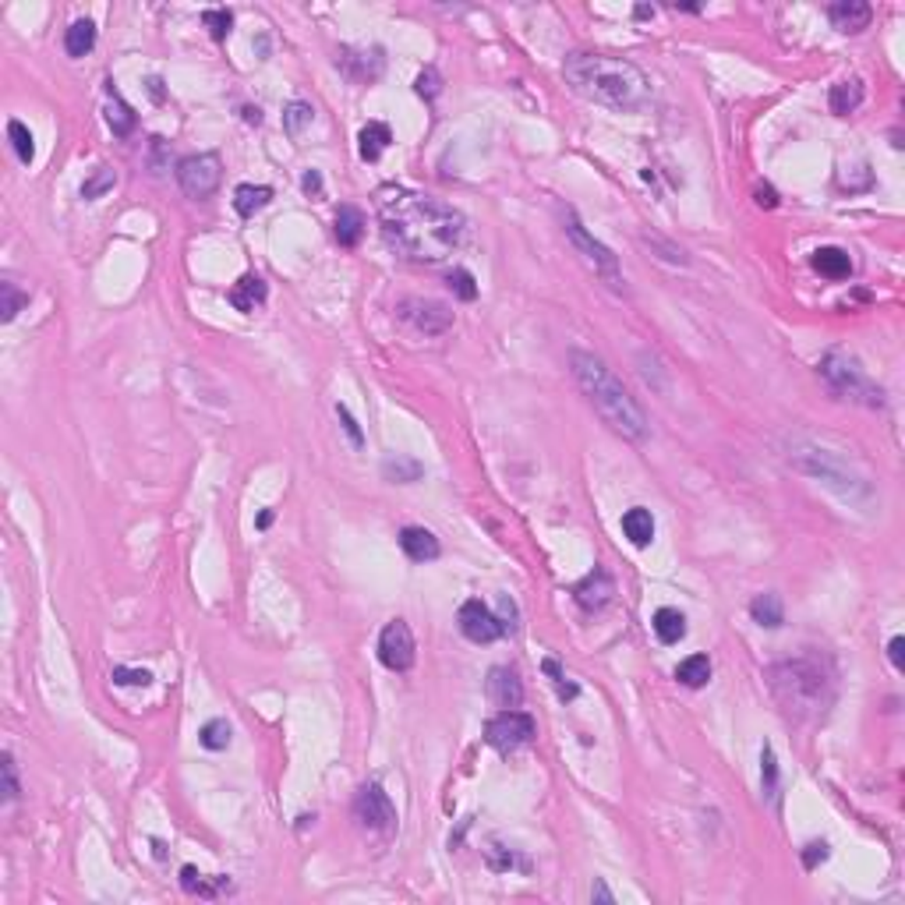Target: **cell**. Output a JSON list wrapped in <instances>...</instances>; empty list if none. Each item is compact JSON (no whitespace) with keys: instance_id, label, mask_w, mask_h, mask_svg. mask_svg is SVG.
Segmentation results:
<instances>
[{"instance_id":"obj_34","label":"cell","mask_w":905,"mask_h":905,"mask_svg":"<svg viewBox=\"0 0 905 905\" xmlns=\"http://www.w3.org/2000/svg\"><path fill=\"white\" fill-rule=\"evenodd\" d=\"M202 21H206V28H209L213 39H227V35H230V25H234V14H230L227 7H209V11H202Z\"/></svg>"},{"instance_id":"obj_13","label":"cell","mask_w":905,"mask_h":905,"mask_svg":"<svg viewBox=\"0 0 905 905\" xmlns=\"http://www.w3.org/2000/svg\"><path fill=\"white\" fill-rule=\"evenodd\" d=\"M336 67H343L354 82H375L382 74V50H339Z\"/></svg>"},{"instance_id":"obj_4","label":"cell","mask_w":905,"mask_h":905,"mask_svg":"<svg viewBox=\"0 0 905 905\" xmlns=\"http://www.w3.org/2000/svg\"><path fill=\"white\" fill-rule=\"evenodd\" d=\"M768 683L789 718L814 722L831 704V679L824 675V668L817 661H807V658L778 661L768 668Z\"/></svg>"},{"instance_id":"obj_5","label":"cell","mask_w":905,"mask_h":905,"mask_svg":"<svg viewBox=\"0 0 905 905\" xmlns=\"http://www.w3.org/2000/svg\"><path fill=\"white\" fill-rule=\"evenodd\" d=\"M563 227H566V238L577 245V252H584V259L595 266V273L602 277V280H608V287H622V273H619V259L605 248L602 241H595L588 230H584V223L577 220V213L573 209H566L563 213Z\"/></svg>"},{"instance_id":"obj_37","label":"cell","mask_w":905,"mask_h":905,"mask_svg":"<svg viewBox=\"0 0 905 905\" xmlns=\"http://www.w3.org/2000/svg\"><path fill=\"white\" fill-rule=\"evenodd\" d=\"M449 287H453V294H456L460 301H474V298H478V284H474V277H471L467 269H453V273H449Z\"/></svg>"},{"instance_id":"obj_19","label":"cell","mask_w":905,"mask_h":905,"mask_svg":"<svg viewBox=\"0 0 905 905\" xmlns=\"http://www.w3.org/2000/svg\"><path fill=\"white\" fill-rule=\"evenodd\" d=\"M814 269H817L821 277H828V280H849V277H853V259H849L846 248L828 245V248H817V252H814Z\"/></svg>"},{"instance_id":"obj_16","label":"cell","mask_w":905,"mask_h":905,"mask_svg":"<svg viewBox=\"0 0 905 905\" xmlns=\"http://www.w3.org/2000/svg\"><path fill=\"white\" fill-rule=\"evenodd\" d=\"M828 18H831V25H835L839 32H863V28L870 25L874 11H870V4H863V0H839V4L828 7Z\"/></svg>"},{"instance_id":"obj_33","label":"cell","mask_w":905,"mask_h":905,"mask_svg":"<svg viewBox=\"0 0 905 905\" xmlns=\"http://www.w3.org/2000/svg\"><path fill=\"white\" fill-rule=\"evenodd\" d=\"M7 135H11V145H14L18 160H21V163H32V156H35V145H32V131H28L21 121H11V124H7Z\"/></svg>"},{"instance_id":"obj_27","label":"cell","mask_w":905,"mask_h":905,"mask_svg":"<svg viewBox=\"0 0 905 905\" xmlns=\"http://www.w3.org/2000/svg\"><path fill=\"white\" fill-rule=\"evenodd\" d=\"M651 626H654V633H658L661 644H679V640L686 636V619H683L679 608H658Z\"/></svg>"},{"instance_id":"obj_8","label":"cell","mask_w":905,"mask_h":905,"mask_svg":"<svg viewBox=\"0 0 905 905\" xmlns=\"http://www.w3.org/2000/svg\"><path fill=\"white\" fill-rule=\"evenodd\" d=\"M485 739H488V746H495L499 753H513V750H520V746H527V743L534 739V718H531L527 711H517V707L499 711V714L485 725Z\"/></svg>"},{"instance_id":"obj_30","label":"cell","mask_w":905,"mask_h":905,"mask_svg":"<svg viewBox=\"0 0 905 905\" xmlns=\"http://www.w3.org/2000/svg\"><path fill=\"white\" fill-rule=\"evenodd\" d=\"M311 121H315L311 103H304V99L287 103V110H284V131H287L291 138H301L304 128H311Z\"/></svg>"},{"instance_id":"obj_29","label":"cell","mask_w":905,"mask_h":905,"mask_svg":"<svg viewBox=\"0 0 905 905\" xmlns=\"http://www.w3.org/2000/svg\"><path fill=\"white\" fill-rule=\"evenodd\" d=\"M675 679H679L683 686H690V690L704 686V683L711 679V661H707V654H690L686 661H679Z\"/></svg>"},{"instance_id":"obj_26","label":"cell","mask_w":905,"mask_h":905,"mask_svg":"<svg viewBox=\"0 0 905 905\" xmlns=\"http://www.w3.org/2000/svg\"><path fill=\"white\" fill-rule=\"evenodd\" d=\"M273 202V188H266V184H241L238 191H234V209L241 213V216H255L259 209H266Z\"/></svg>"},{"instance_id":"obj_25","label":"cell","mask_w":905,"mask_h":905,"mask_svg":"<svg viewBox=\"0 0 905 905\" xmlns=\"http://www.w3.org/2000/svg\"><path fill=\"white\" fill-rule=\"evenodd\" d=\"M106 124H110V131L113 135H121V138H128L131 131H135V110L121 99V92L113 89V82H110V106H106Z\"/></svg>"},{"instance_id":"obj_20","label":"cell","mask_w":905,"mask_h":905,"mask_svg":"<svg viewBox=\"0 0 905 905\" xmlns=\"http://www.w3.org/2000/svg\"><path fill=\"white\" fill-rule=\"evenodd\" d=\"M622 534H626L636 549L651 545V538H654V517H651V510H644V506L626 510V513H622Z\"/></svg>"},{"instance_id":"obj_51","label":"cell","mask_w":905,"mask_h":905,"mask_svg":"<svg viewBox=\"0 0 905 905\" xmlns=\"http://www.w3.org/2000/svg\"><path fill=\"white\" fill-rule=\"evenodd\" d=\"M269 524H273V513H269V510H266V513H262V517H259V527H269Z\"/></svg>"},{"instance_id":"obj_43","label":"cell","mask_w":905,"mask_h":905,"mask_svg":"<svg viewBox=\"0 0 905 905\" xmlns=\"http://www.w3.org/2000/svg\"><path fill=\"white\" fill-rule=\"evenodd\" d=\"M336 414H339V421H343V428H347V435H350V442L354 446H361L364 442V435H361V428H357V421L350 417V410L343 407V403H336Z\"/></svg>"},{"instance_id":"obj_14","label":"cell","mask_w":905,"mask_h":905,"mask_svg":"<svg viewBox=\"0 0 905 905\" xmlns=\"http://www.w3.org/2000/svg\"><path fill=\"white\" fill-rule=\"evenodd\" d=\"M488 697H492V704H495V707H503V711L520 707V700H524V686H520L517 672H513V668L495 665V668L488 672Z\"/></svg>"},{"instance_id":"obj_49","label":"cell","mask_w":905,"mask_h":905,"mask_svg":"<svg viewBox=\"0 0 905 905\" xmlns=\"http://www.w3.org/2000/svg\"><path fill=\"white\" fill-rule=\"evenodd\" d=\"M545 672H549V675H552V683H556V686H559V683H563V679H566V675H563V668H559V665H556V661H552V658H549V661H545Z\"/></svg>"},{"instance_id":"obj_47","label":"cell","mask_w":905,"mask_h":905,"mask_svg":"<svg viewBox=\"0 0 905 905\" xmlns=\"http://www.w3.org/2000/svg\"><path fill=\"white\" fill-rule=\"evenodd\" d=\"M757 206H761V209H775V206H778L775 188H768V184H764V188H757Z\"/></svg>"},{"instance_id":"obj_50","label":"cell","mask_w":905,"mask_h":905,"mask_svg":"<svg viewBox=\"0 0 905 905\" xmlns=\"http://www.w3.org/2000/svg\"><path fill=\"white\" fill-rule=\"evenodd\" d=\"M241 113H245V121H248V124H262V110H259V106H245Z\"/></svg>"},{"instance_id":"obj_7","label":"cell","mask_w":905,"mask_h":905,"mask_svg":"<svg viewBox=\"0 0 905 905\" xmlns=\"http://www.w3.org/2000/svg\"><path fill=\"white\" fill-rule=\"evenodd\" d=\"M821 371H824V378L831 382L835 393L856 396V400L867 396V403H878V400H874V386L867 382V375H863V368H860L856 357H849V354H842V350H831V354L821 361Z\"/></svg>"},{"instance_id":"obj_21","label":"cell","mask_w":905,"mask_h":905,"mask_svg":"<svg viewBox=\"0 0 905 905\" xmlns=\"http://www.w3.org/2000/svg\"><path fill=\"white\" fill-rule=\"evenodd\" d=\"M828 103H831V113H839V117L860 110V103H863V82H860V78H846V82L831 85Z\"/></svg>"},{"instance_id":"obj_6","label":"cell","mask_w":905,"mask_h":905,"mask_svg":"<svg viewBox=\"0 0 905 905\" xmlns=\"http://www.w3.org/2000/svg\"><path fill=\"white\" fill-rule=\"evenodd\" d=\"M223 181V163L216 152H199V156H184L177 163V184L188 199H209Z\"/></svg>"},{"instance_id":"obj_28","label":"cell","mask_w":905,"mask_h":905,"mask_svg":"<svg viewBox=\"0 0 905 905\" xmlns=\"http://www.w3.org/2000/svg\"><path fill=\"white\" fill-rule=\"evenodd\" d=\"M750 615H753V622H761V626H768V629H778L782 622H785V608H782V598L778 595H757L753 602H750Z\"/></svg>"},{"instance_id":"obj_38","label":"cell","mask_w":905,"mask_h":905,"mask_svg":"<svg viewBox=\"0 0 905 905\" xmlns=\"http://www.w3.org/2000/svg\"><path fill=\"white\" fill-rule=\"evenodd\" d=\"M761 778H764V792L768 796H778V761H775V750L771 746H764V753H761Z\"/></svg>"},{"instance_id":"obj_3","label":"cell","mask_w":905,"mask_h":905,"mask_svg":"<svg viewBox=\"0 0 905 905\" xmlns=\"http://www.w3.org/2000/svg\"><path fill=\"white\" fill-rule=\"evenodd\" d=\"M570 364H573V378L577 386L584 389V396L591 400V407L602 414V421L622 439L629 442H644L651 425H647V414L644 407L629 396V389L608 371L602 357L588 354V350H573L570 354Z\"/></svg>"},{"instance_id":"obj_9","label":"cell","mask_w":905,"mask_h":905,"mask_svg":"<svg viewBox=\"0 0 905 905\" xmlns=\"http://www.w3.org/2000/svg\"><path fill=\"white\" fill-rule=\"evenodd\" d=\"M417 658V644H414V633L403 619H393L386 622V629L378 633V661L389 668V672H407Z\"/></svg>"},{"instance_id":"obj_42","label":"cell","mask_w":905,"mask_h":905,"mask_svg":"<svg viewBox=\"0 0 905 905\" xmlns=\"http://www.w3.org/2000/svg\"><path fill=\"white\" fill-rule=\"evenodd\" d=\"M417 96H425V99H435L439 96V89H442V78H439V71L435 67H425L421 74H417Z\"/></svg>"},{"instance_id":"obj_45","label":"cell","mask_w":905,"mask_h":905,"mask_svg":"<svg viewBox=\"0 0 905 905\" xmlns=\"http://www.w3.org/2000/svg\"><path fill=\"white\" fill-rule=\"evenodd\" d=\"M902 647H905V636H892V644H888V658H892V665L902 672L905 668V658H902Z\"/></svg>"},{"instance_id":"obj_23","label":"cell","mask_w":905,"mask_h":905,"mask_svg":"<svg viewBox=\"0 0 905 905\" xmlns=\"http://www.w3.org/2000/svg\"><path fill=\"white\" fill-rule=\"evenodd\" d=\"M357 142H361V160L375 163V160H378V156L386 152V145L393 142V135H389V128H386L382 121H368V124L361 128Z\"/></svg>"},{"instance_id":"obj_40","label":"cell","mask_w":905,"mask_h":905,"mask_svg":"<svg viewBox=\"0 0 905 905\" xmlns=\"http://www.w3.org/2000/svg\"><path fill=\"white\" fill-rule=\"evenodd\" d=\"M181 885H184V892H191V895H206V899H213V895H216V888H213V885H206V881H202V874H199L195 867H184V870H181Z\"/></svg>"},{"instance_id":"obj_22","label":"cell","mask_w":905,"mask_h":905,"mask_svg":"<svg viewBox=\"0 0 905 905\" xmlns=\"http://www.w3.org/2000/svg\"><path fill=\"white\" fill-rule=\"evenodd\" d=\"M364 238V213L357 206H339L336 213V241L343 248H354Z\"/></svg>"},{"instance_id":"obj_44","label":"cell","mask_w":905,"mask_h":905,"mask_svg":"<svg viewBox=\"0 0 905 905\" xmlns=\"http://www.w3.org/2000/svg\"><path fill=\"white\" fill-rule=\"evenodd\" d=\"M824 860H828V846H824V842H810V846H807V853H803V867H807V870H814V867H817V863H824Z\"/></svg>"},{"instance_id":"obj_35","label":"cell","mask_w":905,"mask_h":905,"mask_svg":"<svg viewBox=\"0 0 905 905\" xmlns=\"http://www.w3.org/2000/svg\"><path fill=\"white\" fill-rule=\"evenodd\" d=\"M0 294H4V304H0V318H4V322H11V318H14L25 304H28V294H21L11 280H4V284H0Z\"/></svg>"},{"instance_id":"obj_1","label":"cell","mask_w":905,"mask_h":905,"mask_svg":"<svg viewBox=\"0 0 905 905\" xmlns=\"http://www.w3.org/2000/svg\"><path fill=\"white\" fill-rule=\"evenodd\" d=\"M378 220L386 245L414 262H442L464 241V216L432 195L386 191L378 199Z\"/></svg>"},{"instance_id":"obj_46","label":"cell","mask_w":905,"mask_h":905,"mask_svg":"<svg viewBox=\"0 0 905 905\" xmlns=\"http://www.w3.org/2000/svg\"><path fill=\"white\" fill-rule=\"evenodd\" d=\"M301 188H304V195H322V177H318V170H308V174H304Z\"/></svg>"},{"instance_id":"obj_10","label":"cell","mask_w":905,"mask_h":905,"mask_svg":"<svg viewBox=\"0 0 905 905\" xmlns=\"http://www.w3.org/2000/svg\"><path fill=\"white\" fill-rule=\"evenodd\" d=\"M354 817L368 828V831H378V835H389L396 828V807L393 800L382 792V785H364L354 800Z\"/></svg>"},{"instance_id":"obj_18","label":"cell","mask_w":905,"mask_h":905,"mask_svg":"<svg viewBox=\"0 0 905 905\" xmlns=\"http://www.w3.org/2000/svg\"><path fill=\"white\" fill-rule=\"evenodd\" d=\"M269 298V287H266V280L262 277H241L234 287H230V304L238 308V311H245V315H252L255 308H262Z\"/></svg>"},{"instance_id":"obj_31","label":"cell","mask_w":905,"mask_h":905,"mask_svg":"<svg viewBox=\"0 0 905 905\" xmlns=\"http://www.w3.org/2000/svg\"><path fill=\"white\" fill-rule=\"evenodd\" d=\"M382 474L389 478V481H400V485H410V481H417L421 478V464L417 460H410V456H389L386 464H382Z\"/></svg>"},{"instance_id":"obj_24","label":"cell","mask_w":905,"mask_h":905,"mask_svg":"<svg viewBox=\"0 0 905 905\" xmlns=\"http://www.w3.org/2000/svg\"><path fill=\"white\" fill-rule=\"evenodd\" d=\"M92 46H96V25H92L89 18L71 21L67 32H64V50H67V57H85Z\"/></svg>"},{"instance_id":"obj_17","label":"cell","mask_w":905,"mask_h":905,"mask_svg":"<svg viewBox=\"0 0 905 905\" xmlns=\"http://www.w3.org/2000/svg\"><path fill=\"white\" fill-rule=\"evenodd\" d=\"M400 549L407 552V559H414V563H432V559H439V538L432 534V531H425V527H403L400 531Z\"/></svg>"},{"instance_id":"obj_15","label":"cell","mask_w":905,"mask_h":905,"mask_svg":"<svg viewBox=\"0 0 905 905\" xmlns=\"http://www.w3.org/2000/svg\"><path fill=\"white\" fill-rule=\"evenodd\" d=\"M612 595H615V584H612V577H608L605 570H595L591 577H584V581L573 588V598L581 602V608H588V612L605 608V605L612 602Z\"/></svg>"},{"instance_id":"obj_41","label":"cell","mask_w":905,"mask_h":905,"mask_svg":"<svg viewBox=\"0 0 905 905\" xmlns=\"http://www.w3.org/2000/svg\"><path fill=\"white\" fill-rule=\"evenodd\" d=\"M113 683H121V686H149V683H152V672L117 665V668H113Z\"/></svg>"},{"instance_id":"obj_48","label":"cell","mask_w":905,"mask_h":905,"mask_svg":"<svg viewBox=\"0 0 905 905\" xmlns=\"http://www.w3.org/2000/svg\"><path fill=\"white\" fill-rule=\"evenodd\" d=\"M591 899H595V902H608V905L615 902V899H612V892L605 888L602 881H595V888H591Z\"/></svg>"},{"instance_id":"obj_32","label":"cell","mask_w":905,"mask_h":905,"mask_svg":"<svg viewBox=\"0 0 905 905\" xmlns=\"http://www.w3.org/2000/svg\"><path fill=\"white\" fill-rule=\"evenodd\" d=\"M199 743H202L206 750H227V746H230V725H227L223 718L206 722L202 732H199Z\"/></svg>"},{"instance_id":"obj_12","label":"cell","mask_w":905,"mask_h":905,"mask_svg":"<svg viewBox=\"0 0 905 905\" xmlns=\"http://www.w3.org/2000/svg\"><path fill=\"white\" fill-rule=\"evenodd\" d=\"M460 633L471 640V644H492L506 633V622L499 615L488 612V605L471 598V602L460 605Z\"/></svg>"},{"instance_id":"obj_2","label":"cell","mask_w":905,"mask_h":905,"mask_svg":"<svg viewBox=\"0 0 905 905\" xmlns=\"http://www.w3.org/2000/svg\"><path fill=\"white\" fill-rule=\"evenodd\" d=\"M563 74L584 99H595L619 113H636L651 103V78L622 57L577 50L563 60Z\"/></svg>"},{"instance_id":"obj_36","label":"cell","mask_w":905,"mask_h":905,"mask_svg":"<svg viewBox=\"0 0 905 905\" xmlns=\"http://www.w3.org/2000/svg\"><path fill=\"white\" fill-rule=\"evenodd\" d=\"M113 181H117V177H113V170H110V167H99V170H96V174L82 184V199H99L103 191H110V188H113Z\"/></svg>"},{"instance_id":"obj_11","label":"cell","mask_w":905,"mask_h":905,"mask_svg":"<svg viewBox=\"0 0 905 905\" xmlns=\"http://www.w3.org/2000/svg\"><path fill=\"white\" fill-rule=\"evenodd\" d=\"M396 311L407 325H414L425 336H439L453 325V311L442 301H432V298H407V301H400Z\"/></svg>"},{"instance_id":"obj_39","label":"cell","mask_w":905,"mask_h":905,"mask_svg":"<svg viewBox=\"0 0 905 905\" xmlns=\"http://www.w3.org/2000/svg\"><path fill=\"white\" fill-rule=\"evenodd\" d=\"M0 771H4V800H7V803H14V800H18V792H21V785H18V768H14V757H11V753H4Z\"/></svg>"}]
</instances>
